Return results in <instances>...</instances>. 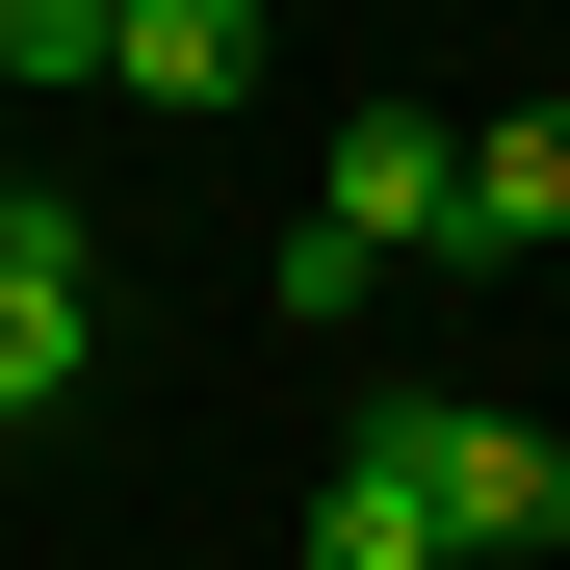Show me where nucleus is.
Here are the masks:
<instances>
[{"label":"nucleus","instance_id":"obj_2","mask_svg":"<svg viewBox=\"0 0 570 570\" xmlns=\"http://www.w3.org/2000/svg\"><path fill=\"white\" fill-rule=\"evenodd\" d=\"M312 208H337L363 259H466V130H415V105H363V130H337V181H312Z\"/></svg>","mask_w":570,"mask_h":570},{"label":"nucleus","instance_id":"obj_6","mask_svg":"<svg viewBox=\"0 0 570 570\" xmlns=\"http://www.w3.org/2000/svg\"><path fill=\"white\" fill-rule=\"evenodd\" d=\"M363 285H390V259H363L337 208H285V259H259V312H285V337H337V312H363Z\"/></svg>","mask_w":570,"mask_h":570},{"label":"nucleus","instance_id":"obj_3","mask_svg":"<svg viewBox=\"0 0 570 570\" xmlns=\"http://www.w3.org/2000/svg\"><path fill=\"white\" fill-rule=\"evenodd\" d=\"M312 570H466V544H441V493H415V415H363V441L312 466Z\"/></svg>","mask_w":570,"mask_h":570},{"label":"nucleus","instance_id":"obj_5","mask_svg":"<svg viewBox=\"0 0 570 570\" xmlns=\"http://www.w3.org/2000/svg\"><path fill=\"white\" fill-rule=\"evenodd\" d=\"M466 259H570V105H493V130H466Z\"/></svg>","mask_w":570,"mask_h":570},{"label":"nucleus","instance_id":"obj_1","mask_svg":"<svg viewBox=\"0 0 570 570\" xmlns=\"http://www.w3.org/2000/svg\"><path fill=\"white\" fill-rule=\"evenodd\" d=\"M415 493H441L466 570H544V544H570V441H544V415H415Z\"/></svg>","mask_w":570,"mask_h":570},{"label":"nucleus","instance_id":"obj_4","mask_svg":"<svg viewBox=\"0 0 570 570\" xmlns=\"http://www.w3.org/2000/svg\"><path fill=\"white\" fill-rule=\"evenodd\" d=\"M105 78H130V105H259V0H130V27H105Z\"/></svg>","mask_w":570,"mask_h":570},{"label":"nucleus","instance_id":"obj_8","mask_svg":"<svg viewBox=\"0 0 570 570\" xmlns=\"http://www.w3.org/2000/svg\"><path fill=\"white\" fill-rule=\"evenodd\" d=\"M105 27H130V0H105Z\"/></svg>","mask_w":570,"mask_h":570},{"label":"nucleus","instance_id":"obj_7","mask_svg":"<svg viewBox=\"0 0 570 570\" xmlns=\"http://www.w3.org/2000/svg\"><path fill=\"white\" fill-rule=\"evenodd\" d=\"M0 78H105V0H0Z\"/></svg>","mask_w":570,"mask_h":570}]
</instances>
